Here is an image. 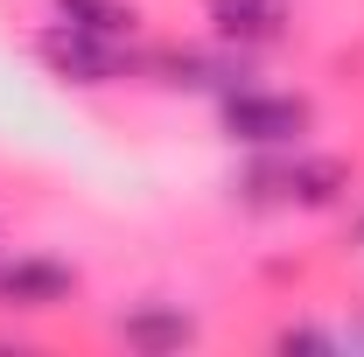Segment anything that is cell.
I'll list each match as a JSON object with an SVG mask.
<instances>
[{
  "instance_id": "obj_1",
  "label": "cell",
  "mask_w": 364,
  "mask_h": 357,
  "mask_svg": "<svg viewBox=\"0 0 364 357\" xmlns=\"http://www.w3.org/2000/svg\"><path fill=\"white\" fill-rule=\"evenodd\" d=\"M225 134L245 147H301L309 134V98H287V91H225Z\"/></svg>"
},
{
  "instance_id": "obj_2",
  "label": "cell",
  "mask_w": 364,
  "mask_h": 357,
  "mask_svg": "<svg viewBox=\"0 0 364 357\" xmlns=\"http://www.w3.org/2000/svg\"><path fill=\"white\" fill-rule=\"evenodd\" d=\"M343 161H322V154H287L280 147V161H267V169H252V182L245 189H259V196H273V203H336L343 196Z\"/></svg>"
},
{
  "instance_id": "obj_3",
  "label": "cell",
  "mask_w": 364,
  "mask_h": 357,
  "mask_svg": "<svg viewBox=\"0 0 364 357\" xmlns=\"http://www.w3.org/2000/svg\"><path fill=\"white\" fill-rule=\"evenodd\" d=\"M43 63L56 70V78H70V85H112V78H119V43L56 21V28L43 36Z\"/></svg>"
},
{
  "instance_id": "obj_4",
  "label": "cell",
  "mask_w": 364,
  "mask_h": 357,
  "mask_svg": "<svg viewBox=\"0 0 364 357\" xmlns=\"http://www.w3.org/2000/svg\"><path fill=\"white\" fill-rule=\"evenodd\" d=\"M70 287H77V273L63 260H14V267H0V294L14 309H56V302H70Z\"/></svg>"
},
{
  "instance_id": "obj_5",
  "label": "cell",
  "mask_w": 364,
  "mask_h": 357,
  "mask_svg": "<svg viewBox=\"0 0 364 357\" xmlns=\"http://www.w3.org/2000/svg\"><path fill=\"white\" fill-rule=\"evenodd\" d=\"M203 7H210L225 43H273L280 14H287V0H203Z\"/></svg>"
},
{
  "instance_id": "obj_6",
  "label": "cell",
  "mask_w": 364,
  "mask_h": 357,
  "mask_svg": "<svg viewBox=\"0 0 364 357\" xmlns=\"http://www.w3.org/2000/svg\"><path fill=\"white\" fill-rule=\"evenodd\" d=\"M119 336L134 343V351H182V343H196V322L182 309H140L119 322Z\"/></svg>"
},
{
  "instance_id": "obj_7",
  "label": "cell",
  "mask_w": 364,
  "mask_h": 357,
  "mask_svg": "<svg viewBox=\"0 0 364 357\" xmlns=\"http://www.w3.org/2000/svg\"><path fill=\"white\" fill-rule=\"evenodd\" d=\"M56 14L70 21V28H91V36H134V7L127 0H56Z\"/></svg>"
}]
</instances>
